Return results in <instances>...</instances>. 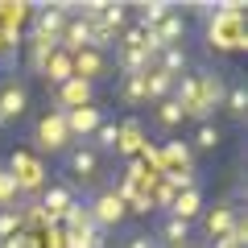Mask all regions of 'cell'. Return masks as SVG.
Returning a JSON list of instances; mask_svg holds the SVG:
<instances>
[{"mask_svg":"<svg viewBox=\"0 0 248 248\" xmlns=\"http://www.w3.org/2000/svg\"><path fill=\"white\" fill-rule=\"evenodd\" d=\"M207 42L219 46V50H244V13H240V4H219V13H211Z\"/></svg>","mask_w":248,"mask_h":248,"instance_id":"obj_1","label":"cell"},{"mask_svg":"<svg viewBox=\"0 0 248 248\" xmlns=\"http://www.w3.org/2000/svg\"><path fill=\"white\" fill-rule=\"evenodd\" d=\"M9 178L17 182V190H42V182H46V166H42V157L37 153H25V149H17L9 157Z\"/></svg>","mask_w":248,"mask_h":248,"instance_id":"obj_2","label":"cell"},{"mask_svg":"<svg viewBox=\"0 0 248 248\" xmlns=\"http://www.w3.org/2000/svg\"><path fill=\"white\" fill-rule=\"evenodd\" d=\"M71 145V133H66V120H62V112H50L37 120V149L46 153H62Z\"/></svg>","mask_w":248,"mask_h":248,"instance_id":"obj_3","label":"cell"},{"mask_svg":"<svg viewBox=\"0 0 248 248\" xmlns=\"http://www.w3.org/2000/svg\"><path fill=\"white\" fill-rule=\"evenodd\" d=\"M87 215H91V223H95V228H116V223L128 215V207L120 203V195H116V190H104V195L87 207Z\"/></svg>","mask_w":248,"mask_h":248,"instance_id":"obj_4","label":"cell"},{"mask_svg":"<svg viewBox=\"0 0 248 248\" xmlns=\"http://www.w3.org/2000/svg\"><path fill=\"white\" fill-rule=\"evenodd\" d=\"M25 108H29L25 83L4 79V83H0V124H9V120H17V116H25Z\"/></svg>","mask_w":248,"mask_h":248,"instance_id":"obj_5","label":"cell"},{"mask_svg":"<svg viewBox=\"0 0 248 248\" xmlns=\"http://www.w3.org/2000/svg\"><path fill=\"white\" fill-rule=\"evenodd\" d=\"M66 170L79 182H91V178H99V153L91 145H75V149H66Z\"/></svg>","mask_w":248,"mask_h":248,"instance_id":"obj_6","label":"cell"},{"mask_svg":"<svg viewBox=\"0 0 248 248\" xmlns=\"http://www.w3.org/2000/svg\"><path fill=\"white\" fill-rule=\"evenodd\" d=\"M62 120H66V133H71V141L75 137H91L99 128V124H104V112H99L95 104H87V108H75V112H62Z\"/></svg>","mask_w":248,"mask_h":248,"instance_id":"obj_7","label":"cell"},{"mask_svg":"<svg viewBox=\"0 0 248 248\" xmlns=\"http://www.w3.org/2000/svg\"><path fill=\"white\" fill-rule=\"evenodd\" d=\"M71 66H75V79L91 83V87H95V83L108 75V58H104L99 50H79V54L71 58Z\"/></svg>","mask_w":248,"mask_h":248,"instance_id":"obj_8","label":"cell"},{"mask_svg":"<svg viewBox=\"0 0 248 248\" xmlns=\"http://www.w3.org/2000/svg\"><path fill=\"white\" fill-rule=\"evenodd\" d=\"M223 95H228V83L219 79V71H203L199 75V104H203L207 120H211L215 108H223Z\"/></svg>","mask_w":248,"mask_h":248,"instance_id":"obj_9","label":"cell"},{"mask_svg":"<svg viewBox=\"0 0 248 248\" xmlns=\"http://www.w3.org/2000/svg\"><path fill=\"white\" fill-rule=\"evenodd\" d=\"M91 99H95V87L71 75V79L58 87V112H75V108H87Z\"/></svg>","mask_w":248,"mask_h":248,"instance_id":"obj_10","label":"cell"},{"mask_svg":"<svg viewBox=\"0 0 248 248\" xmlns=\"http://www.w3.org/2000/svg\"><path fill=\"white\" fill-rule=\"evenodd\" d=\"M145 149V128L137 120H124L116 124V153H124V157H137V153Z\"/></svg>","mask_w":248,"mask_h":248,"instance_id":"obj_11","label":"cell"},{"mask_svg":"<svg viewBox=\"0 0 248 248\" xmlns=\"http://www.w3.org/2000/svg\"><path fill=\"white\" fill-rule=\"evenodd\" d=\"M174 13V4H166V0H149V4H137V29L141 33H149V29H157L161 21Z\"/></svg>","mask_w":248,"mask_h":248,"instance_id":"obj_12","label":"cell"},{"mask_svg":"<svg viewBox=\"0 0 248 248\" xmlns=\"http://www.w3.org/2000/svg\"><path fill=\"white\" fill-rule=\"evenodd\" d=\"M21 46H29V71H37V75H42V66L58 54V37H29V42H21Z\"/></svg>","mask_w":248,"mask_h":248,"instance_id":"obj_13","label":"cell"},{"mask_svg":"<svg viewBox=\"0 0 248 248\" xmlns=\"http://www.w3.org/2000/svg\"><path fill=\"white\" fill-rule=\"evenodd\" d=\"M71 203H75L71 186H50V190H46V195H42V203H37V207H42V211L50 215L54 223H58V219H62V211H66V207H71Z\"/></svg>","mask_w":248,"mask_h":248,"instance_id":"obj_14","label":"cell"},{"mask_svg":"<svg viewBox=\"0 0 248 248\" xmlns=\"http://www.w3.org/2000/svg\"><path fill=\"white\" fill-rule=\"evenodd\" d=\"M170 91H174V75H166V71L153 66V71L145 75V99H149V104H161V99H170Z\"/></svg>","mask_w":248,"mask_h":248,"instance_id":"obj_15","label":"cell"},{"mask_svg":"<svg viewBox=\"0 0 248 248\" xmlns=\"http://www.w3.org/2000/svg\"><path fill=\"white\" fill-rule=\"evenodd\" d=\"M236 219H240V215L232 211V207H215L211 215H203V232L211 240H219V236H228V232H232V223H236Z\"/></svg>","mask_w":248,"mask_h":248,"instance_id":"obj_16","label":"cell"},{"mask_svg":"<svg viewBox=\"0 0 248 248\" xmlns=\"http://www.w3.org/2000/svg\"><path fill=\"white\" fill-rule=\"evenodd\" d=\"M203 211V199H199V190H182V195H174V203H170V215L174 219H195V215Z\"/></svg>","mask_w":248,"mask_h":248,"instance_id":"obj_17","label":"cell"},{"mask_svg":"<svg viewBox=\"0 0 248 248\" xmlns=\"http://www.w3.org/2000/svg\"><path fill=\"white\" fill-rule=\"evenodd\" d=\"M153 66L178 79V75H186V50H182V46H166V50L157 54V62H153Z\"/></svg>","mask_w":248,"mask_h":248,"instance_id":"obj_18","label":"cell"},{"mask_svg":"<svg viewBox=\"0 0 248 248\" xmlns=\"http://www.w3.org/2000/svg\"><path fill=\"white\" fill-rule=\"evenodd\" d=\"M42 75H46L50 83H58V87H62V83H66V79L75 75V66H71V54H62V50H58V54H54V58L42 66Z\"/></svg>","mask_w":248,"mask_h":248,"instance_id":"obj_19","label":"cell"},{"mask_svg":"<svg viewBox=\"0 0 248 248\" xmlns=\"http://www.w3.org/2000/svg\"><path fill=\"white\" fill-rule=\"evenodd\" d=\"M161 240H166V248L186 244V240H190V223H186V219H174V215H166V223H161Z\"/></svg>","mask_w":248,"mask_h":248,"instance_id":"obj_20","label":"cell"},{"mask_svg":"<svg viewBox=\"0 0 248 248\" xmlns=\"http://www.w3.org/2000/svg\"><path fill=\"white\" fill-rule=\"evenodd\" d=\"M182 120H186L182 104H174V99H161V104H157V124H161V128H178Z\"/></svg>","mask_w":248,"mask_h":248,"instance_id":"obj_21","label":"cell"},{"mask_svg":"<svg viewBox=\"0 0 248 248\" xmlns=\"http://www.w3.org/2000/svg\"><path fill=\"white\" fill-rule=\"evenodd\" d=\"M120 99L124 104H145V75H124Z\"/></svg>","mask_w":248,"mask_h":248,"instance_id":"obj_22","label":"cell"},{"mask_svg":"<svg viewBox=\"0 0 248 248\" xmlns=\"http://www.w3.org/2000/svg\"><path fill=\"white\" fill-rule=\"evenodd\" d=\"M124 21H128V13H124V4H104V13H99V21H95V25H104L108 33L116 37V29H120Z\"/></svg>","mask_w":248,"mask_h":248,"instance_id":"obj_23","label":"cell"},{"mask_svg":"<svg viewBox=\"0 0 248 248\" xmlns=\"http://www.w3.org/2000/svg\"><path fill=\"white\" fill-rule=\"evenodd\" d=\"M91 137H95V141H91V149H95V153H116V124L104 120Z\"/></svg>","mask_w":248,"mask_h":248,"instance_id":"obj_24","label":"cell"},{"mask_svg":"<svg viewBox=\"0 0 248 248\" xmlns=\"http://www.w3.org/2000/svg\"><path fill=\"white\" fill-rule=\"evenodd\" d=\"M223 108H228L236 120H244V112H248V91L240 87V83H236V87H228V95H223Z\"/></svg>","mask_w":248,"mask_h":248,"instance_id":"obj_25","label":"cell"},{"mask_svg":"<svg viewBox=\"0 0 248 248\" xmlns=\"http://www.w3.org/2000/svg\"><path fill=\"white\" fill-rule=\"evenodd\" d=\"M21 232V211H13V207H0V240H9Z\"/></svg>","mask_w":248,"mask_h":248,"instance_id":"obj_26","label":"cell"},{"mask_svg":"<svg viewBox=\"0 0 248 248\" xmlns=\"http://www.w3.org/2000/svg\"><path fill=\"white\" fill-rule=\"evenodd\" d=\"M29 4H0V21H4V29H17L21 21H25Z\"/></svg>","mask_w":248,"mask_h":248,"instance_id":"obj_27","label":"cell"},{"mask_svg":"<svg viewBox=\"0 0 248 248\" xmlns=\"http://www.w3.org/2000/svg\"><path fill=\"white\" fill-rule=\"evenodd\" d=\"M219 141H223V133L215 128V124H199V133H195V145H199V149H215Z\"/></svg>","mask_w":248,"mask_h":248,"instance_id":"obj_28","label":"cell"},{"mask_svg":"<svg viewBox=\"0 0 248 248\" xmlns=\"http://www.w3.org/2000/svg\"><path fill=\"white\" fill-rule=\"evenodd\" d=\"M116 46H120V50H145V33H141V29H124V33H120V42H116Z\"/></svg>","mask_w":248,"mask_h":248,"instance_id":"obj_29","label":"cell"},{"mask_svg":"<svg viewBox=\"0 0 248 248\" xmlns=\"http://www.w3.org/2000/svg\"><path fill=\"white\" fill-rule=\"evenodd\" d=\"M13 195H17V182H13V178L0 170V207H9V203H13Z\"/></svg>","mask_w":248,"mask_h":248,"instance_id":"obj_30","label":"cell"},{"mask_svg":"<svg viewBox=\"0 0 248 248\" xmlns=\"http://www.w3.org/2000/svg\"><path fill=\"white\" fill-rule=\"evenodd\" d=\"M124 248H157V240H149V236H128V244Z\"/></svg>","mask_w":248,"mask_h":248,"instance_id":"obj_31","label":"cell"},{"mask_svg":"<svg viewBox=\"0 0 248 248\" xmlns=\"http://www.w3.org/2000/svg\"><path fill=\"white\" fill-rule=\"evenodd\" d=\"M0 248H25V232H17V236H9V240H0Z\"/></svg>","mask_w":248,"mask_h":248,"instance_id":"obj_32","label":"cell"},{"mask_svg":"<svg viewBox=\"0 0 248 248\" xmlns=\"http://www.w3.org/2000/svg\"><path fill=\"white\" fill-rule=\"evenodd\" d=\"M0 50H4V37H0Z\"/></svg>","mask_w":248,"mask_h":248,"instance_id":"obj_33","label":"cell"},{"mask_svg":"<svg viewBox=\"0 0 248 248\" xmlns=\"http://www.w3.org/2000/svg\"><path fill=\"white\" fill-rule=\"evenodd\" d=\"M174 248H186V244H174Z\"/></svg>","mask_w":248,"mask_h":248,"instance_id":"obj_34","label":"cell"}]
</instances>
